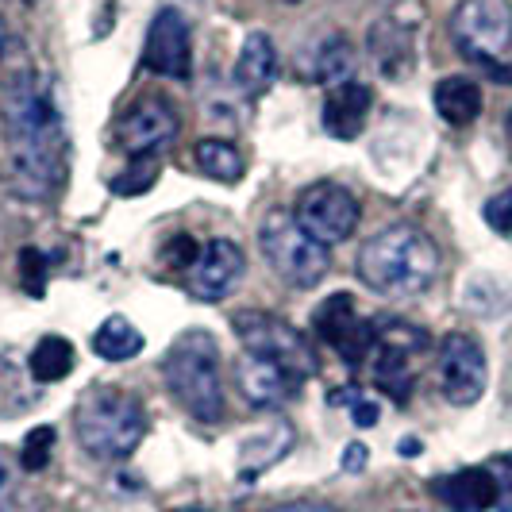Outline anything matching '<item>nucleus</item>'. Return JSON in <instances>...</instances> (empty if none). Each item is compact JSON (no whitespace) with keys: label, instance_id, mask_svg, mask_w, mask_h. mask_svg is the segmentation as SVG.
I'll list each match as a JSON object with an SVG mask.
<instances>
[{"label":"nucleus","instance_id":"obj_1","mask_svg":"<svg viewBox=\"0 0 512 512\" xmlns=\"http://www.w3.org/2000/svg\"><path fill=\"white\" fill-rule=\"evenodd\" d=\"M4 93V135H8V158H12V178L24 197H54L66 181L70 162V135L62 108L54 101V85L47 77L27 74Z\"/></svg>","mask_w":512,"mask_h":512},{"label":"nucleus","instance_id":"obj_2","mask_svg":"<svg viewBox=\"0 0 512 512\" xmlns=\"http://www.w3.org/2000/svg\"><path fill=\"white\" fill-rule=\"evenodd\" d=\"M439 274V247L416 224H393L362 243L359 278L382 297H416Z\"/></svg>","mask_w":512,"mask_h":512},{"label":"nucleus","instance_id":"obj_3","mask_svg":"<svg viewBox=\"0 0 512 512\" xmlns=\"http://www.w3.org/2000/svg\"><path fill=\"white\" fill-rule=\"evenodd\" d=\"M77 443L104 462L128 459L147 436V412L143 401L120 385H93L77 397L74 409Z\"/></svg>","mask_w":512,"mask_h":512},{"label":"nucleus","instance_id":"obj_4","mask_svg":"<svg viewBox=\"0 0 512 512\" xmlns=\"http://www.w3.org/2000/svg\"><path fill=\"white\" fill-rule=\"evenodd\" d=\"M166 385L181 409L201 424H216L224 416V382H220V347L201 328L181 332L162 362Z\"/></svg>","mask_w":512,"mask_h":512},{"label":"nucleus","instance_id":"obj_5","mask_svg":"<svg viewBox=\"0 0 512 512\" xmlns=\"http://www.w3.org/2000/svg\"><path fill=\"white\" fill-rule=\"evenodd\" d=\"M162 262L178 274L185 293L197 297V301H224L247 274V258L231 239L197 243L193 235H178L162 251Z\"/></svg>","mask_w":512,"mask_h":512},{"label":"nucleus","instance_id":"obj_6","mask_svg":"<svg viewBox=\"0 0 512 512\" xmlns=\"http://www.w3.org/2000/svg\"><path fill=\"white\" fill-rule=\"evenodd\" d=\"M258 247L266 266L282 278L289 289H312L328 278L332 270V255L324 243H316L297 216L289 212H270L262 224H258Z\"/></svg>","mask_w":512,"mask_h":512},{"label":"nucleus","instance_id":"obj_7","mask_svg":"<svg viewBox=\"0 0 512 512\" xmlns=\"http://www.w3.org/2000/svg\"><path fill=\"white\" fill-rule=\"evenodd\" d=\"M451 39L470 62L497 70L512 51V0H462L451 16Z\"/></svg>","mask_w":512,"mask_h":512},{"label":"nucleus","instance_id":"obj_8","mask_svg":"<svg viewBox=\"0 0 512 512\" xmlns=\"http://www.w3.org/2000/svg\"><path fill=\"white\" fill-rule=\"evenodd\" d=\"M428 332L412 328V324H385L374 335V347H370V382L378 385L382 393L405 401L412 393V385L420 378V362L428 359Z\"/></svg>","mask_w":512,"mask_h":512},{"label":"nucleus","instance_id":"obj_9","mask_svg":"<svg viewBox=\"0 0 512 512\" xmlns=\"http://www.w3.org/2000/svg\"><path fill=\"white\" fill-rule=\"evenodd\" d=\"M231 328H235L247 355H262V359L278 362L289 374H297L301 382H308L316 374V351H312V343L293 324H285L282 316H270V312H235L231 316Z\"/></svg>","mask_w":512,"mask_h":512},{"label":"nucleus","instance_id":"obj_10","mask_svg":"<svg viewBox=\"0 0 512 512\" xmlns=\"http://www.w3.org/2000/svg\"><path fill=\"white\" fill-rule=\"evenodd\" d=\"M293 216H297V224L316 243L332 247V243H343V239L355 235L362 220V208L351 189H343L335 181H316V185H308L305 193L297 197V212Z\"/></svg>","mask_w":512,"mask_h":512},{"label":"nucleus","instance_id":"obj_11","mask_svg":"<svg viewBox=\"0 0 512 512\" xmlns=\"http://www.w3.org/2000/svg\"><path fill=\"white\" fill-rule=\"evenodd\" d=\"M439 389H443V397L451 401V405H474L482 393H486V382H489V362H486V351H482V343L474 339V335L466 332H451L443 335V343H439Z\"/></svg>","mask_w":512,"mask_h":512},{"label":"nucleus","instance_id":"obj_12","mask_svg":"<svg viewBox=\"0 0 512 512\" xmlns=\"http://www.w3.org/2000/svg\"><path fill=\"white\" fill-rule=\"evenodd\" d=\"M312 328H316V335L332 347L339 359L347 362V366H355V370L366 366L370 347H374V335H378V328L362 316L351 293H335V297H328L324 305L316 308Z\"/></svg>","mask_w":512,"mask_h":512},{"label":"nucleus","instance_id":"obj_13","mask_svg":"<svg viewBox=\"0 0 512 512\" xmlns=\"http://www.w3.org/2000/svg\"><path fill=\"white\" fill-rule=\"evenodd\" d=\"M178 131V112L174 104L162 101V97H143L135 101L120 116L116 124V143L128 158H143V154H154L166 139H174Z\"/></svg>","mask_w":512,"mask_h":512},{"label":"nucleus","instance_id":"obj_14","mask_svg":"<svg viewBox=\"0 0 512 512\" xmlns=\"http://www.w3.org/2000/svg\"><path fill=\"white\" fill-rule=\"evenodd\" d=\"M147 70L162 77L185 81L193 70V43H189V24L181 20L178 8H162L147 31V51H143Z\"/></svg>","mask_w":512,"mask_h":512},{"label":"nucleus","instance_id":"obj_15","mask_svg":"<svg viewBox=\"0 0 512 512\" xmlns=\"http://www.w3.org/2000/svg\"><path fill=\"white\" fill-rule=\"evenodd\" d=\"M235 378H239V389H243L247 405H255V409H282V405H289L305 389V382L297 374H289L285 366L262 359V355H247V351L239 359Z\"/></svg>","mask_w":512,"mask_h":512},{"label":"nucleus","instance_id":"obj_16","mask_svg":"<svg viewBox=\"0 0 512 512\" xmlns=\"http://www.w3.org/2000/svg\"><path fill=\"white\" fill-rule=\"evenodd\" d=\"M432 493L451 512H489L497 509V478L486 466H466L432 482Z\"/></svg>","mask_w":512,"mask_h":512},{"label":"nucleus","instance_id":"obj_17","mask_svg":"<svg viewBox=\"0 0 512 512\" xmlns=\"http://www.w3.org/2000/svg\"><path fill=\"white\" fill-rule=\"evenodd\" d=\"M374 93L362 81H339L324 101V131L335 139H355L366 128Z\"/></svg>","mask_w":512,"mask_h":512},{"label":"nucleus","instance_id":"obj_18","mask_svg":"<svg viewBox=\"0 0 512 512\" xmlns=\"http://www.w3.org/2000/svg\"><path fill=\"white\" fill-rule=\"evenodd\" d=\"M278 81V51L266 31H251L235 58V85L243 97H262Z\"/></svg>","mask_w":512,"mask_h":512},{"label":"nucleus","instance_id":"obj_19","mask_svg":"<svg viewBox=\"0 0 512 512\" xmlns=\"http://www.w3.org/2000/svg\"><path fill=\"white\" fill-rule=\"evenodd\" d=\"M432 101H436V112L451 128H466L482 116V89L470 77H443L436 93H432Z\"/></svg>","mask_w":512,"mask_h":512},{"label":"nucleus","instance_id":"obj_20","mask_svg":"<svg viewBox=\"0 0 512 512\" xmlns=\"http://www.w3.org/2000/svg\"><path fill=\"white\" fill-rule=\"evenodd\" d=\"M193 158H197V170H201L205 178L224 181V185H235V181L247 174V158H243V151H239L235 143H228V139H201Z\"/></svg>","mask_w":512,"mask_h":512},{"label":"nucleus","instance_id":"obj_21","mask_svg":"<svg viewBox=\"0 0 512 512\" xmlns=\"http://www.w3.org/2000/svg\"><path fill=\"white\" fill-rule=\"evenodd\" d=\"M93 351L108 362H128L143 351V335L128 316H108L101 328L93 332Z\"/></svg>","mask_w":512,"mask_h":512},{"label":"nucleus","instance_id":"obj_22","mask_svg":"<svg viewBox=\"0 0 512 512\" xmlns=\"http://www.w3.org/2000/svg\"><path fill=\"white\" fill-rule=\"evenodd\" d=\"M27 370L35 382H62L74 370V347L62 335H43L27 359Z\"/></svg>","mask_w":512,"mask_h":512},{"label":"nucleus","instance_id":"obj_23","mask_svg":"<svg viewBox=\"0 0 512 512\" xmlns=\"http://www.w3.org/2000/svg\"><path fill=\"white\" fill-rule=\"evenodd\" d=\"M351 58H355L351 43L343 35H328L308 58H301V74H308L312 81H335L351 70Z\"/></svg>","mask_w":512,"mask_h":512},{"label":"nucleus","instance_id":"obj_24","mask_svg":"<svg viewBox=\"0 0 512 512\" xmlns=\"http://www.w3.org/2000/svg\"><path fill=\"white\" fill-rule=\"evenodd\" d=\"M27 74H35V70H31L27 43L0 20V89L12 85V81H20V77H27Z\"/></svg>","mask_w":512,"mask_h":512},{"label":"nucleus","instance_id":"obj_25","mask_svg":"<svg viewBox=\"0 0 512 512\" xmlns=\"http://www.w3.org/2000/svg\"><path fill=\"white\" fill-rule=\"evenodd\" d=\"M154 178H158V162H154L151 154H143V158H131L128 174H120L112 189H116L120 197H135V193H147L154 185Z\"/></svg>","mask_w":512,"mask_h":512},{"label":"nucleus","instance_id":"obj_26","mask_svg":"<svg viewBox=\"0 0 512 512\" xmlns=\"http://www.w3.org/2000/svg\"><path fill=\"white\" fill-rule=\"evenodd\" d=\"M54 451V428H35L31 436L24 439V466L27 470H43L47 466V459H51Z\"/></svg>","mask_w":512,"mask_h":512},{"label":"nucleus","instance_id":"obj_27","mask_svg":"<svg viewBox=\"0 0 512 512\" xmlns=\"http://www.w3.org/2000/svg\"><path fill=\"white\" fill-rule=\"evenodd\" d=\"M332 405H351L359 428H370V424L378 420V405H374V401H366V397L355 393V389H339V393H332Z\"/></svg>","mask_w":512,"mask_h":512},{"label":"nucleus","instance_id":"obj_28","mask_svg":"<svg viewBox=\"0 0 512 512\" xmlns=\"http://www.w3.org/2000/svg\"><path fill=\"white\" fill-rule=\"evenodd\" d=\"M489 470H493V478H497V509L512 512V455L489 459Z\"/></svg>","mask_w":512,"mask_h":512},{"label":"nucleus","instance_id":"obj_29","mask_svg":"<svg viewBox=\"0 0 512 512\" xmlns=\"http://www.w3.org/2000/svg\"><path fill=\"white\" fill-rule=\"evenodd\" d=\"M486 224L493 231H501V235H512V189L497 193L486 205Z\"/></svg>","mask_w":512,"mask_h":512},{"label":"nucleus","instance_id":"obj_30","mask_svg":"<svg viewBox=\"0 0 512 512\" xmlns=\"http://www.w3.org/2000/svg\"><path fill=\"white\" fill-rule=\"evenodd\" d=\"M43 278H47L43 255L31 247V251H24V285L31 289V293H43Z\"/></svg>","mask_w":512,"mask_h":512},{"label":"nucleus","instance_id":"obj_31","mask_svg":"<svg viewBox=\"0 0 512 512\" xmlns=\"http://www.w3.org/2000/svg\"><path fill=\"white\" fill-rule=\"evenodd\" d=\"M274 512H343L328 505V501H289V505H278Z\"/></svg>","mask_w":512,"mask_h":512},{"label":"nucleus","instance_id":"obj_32","mask_svg":"<svg viewBox=\"0 0 512 512\" xmlns=\"http://www.w3.org/2000/svg\"><path fill=\"white\" fill-rule=\"evenodd\" d=\"M362 459H366V451H362L359 443H355V447H347V470H359Z\"/></svg>","mask_w":512,"mask_h":512},{"label":"nucleus","instance_id":"obj_33","mask_svg":"<svg viewBox=\"0 0 512 512\" xmlns=\"http://www.w3.org/2000/svg\"><path fill=\"white\" fill-rule=\"evenodd\" d=\"M489 74L501 77V81H509V85H512V62H509V66H497V70H489Z\"/></svg>","mask_w":512,"mask_h":512},{"label":"nucleus","instance_id":"obj_34","mask_svg":"<svg viewBox=\"0 0 512 512\" xmlns=\"http://www.w3.org/2000/svg\"><path fill=\"white\" fill-rule=\"evenodd\" d=\"M178 512H208V509H178Z\"/></svg>","mask_w":512,"mask_h":512},{"label":"nucleus","instance_id":"obj_35","mask_svg":"<svg viewBox=\"0 0 512 512\" xmlns=\"http://www.w3.org/2000/svg\"><path fill=\"white\" fill-rule=\"evenodd\" d=\"M282 4H301V0H282Z\"/></svg>","mask_w":512,"mask_h":512},{"label":"nucleus","instance_id":"obj_36","mask_svg":"<svg viewBox=\"0 0 512 512\" xmlns=\"http://www.w3.org/2000/svg\"><path fill=\"white\" fill-rule=\"evenodd\" d=\"M509 135H512V112H509Z\"/></svg>","mask_w":512,"mask_h":512},{"label":"nucleus","instance_id":"obj_37","mask_svg":"<svg viewBox=\"0 0 512 512\" xmlns=\"http://www.w3.org/2000/svg\"><path fill=\"white\" fill-rule=\"evenodd\" d=\"M0 482H4V466H0Z\"/></svg>","mask_w":512,"mask_h":512}]
</instances>
